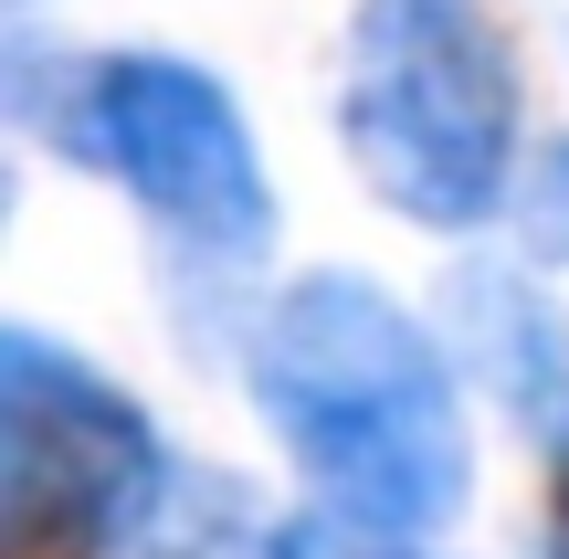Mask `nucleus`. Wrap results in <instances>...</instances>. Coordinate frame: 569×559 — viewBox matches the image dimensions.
<instances>
[{
  "mask_svg": "<svg viewBox=\"0 0 569 559\" xmlns=\"http://www.w3.org/2000/svg\"><path fill=\"white\" fill-rule=\"evenodd\" d=\"M243 391L274 422V443L306 465L317 507L369 528H432L465 518L475 497V433L453 359L422 317L369 274H296L243 349Z\"/></svg>",
  "mask_w": 569,
  "mask_h": 559,
  "instance_id": "nucleus-1",
  "label": "nucleus"
},
{
  "mask_svg": "<svg viewBox=\"0 0 569 559\" xmlns=\"http://www.w3.org/2000/svg\"><path fill=\"white\" fill-rule=\"evenodd\" d=\"M338 138L359 180L422 232H475L517 201L528 96L486 0H359L338 53Z\"/></svg>",
  "mask_w": 569,
  "mask_h": 559,
  "instance_id": "nucleus-2",
  "label": "nucleus"
},
{
  "mask_svg": "<svg viewBox=\"0 0 569 559\" xmlns=\"http://www.w3.org/2000/svg\"><path fill=\"white\" fill-rule=\"evenodd\" d=\"M11 106L63 148V159L106 169L190 264H253L274 243V180L253 148L243 106L222 74L180 53H84L42 74L21 53Z\"/></svg>",
  "mask_w": 569,
  "mask_h": 559,
  "instance_id": "nucleus-3",
  "label": "nucleus"
},
{
  "mask_svg": "<svg viewBox=\"0 0 569 559\" xmlns=\"http://www.w3.org/2000/svg\"><path fill=\"white\" fill-rule=\"evenodd\" d=\"M180 497L159 422L42 328L0 338V549L11 559H106L148 549Z\"/></svg>",
  "mask_w": 569,
  "mask_h": 559,
  "instance_id": "nucleus-4",
  "label": "nucleus"
},
{
  "mask_svg": "<svg viewBox=\"0 0 569 559\" xmlns=\"http://www.w3.org/2000/svg\"><path fill=\"white\" fill-rule=\"evenodd\" d=\"M453 328H465V359L496 391V412L569 476V317L528 274H465L453 286Z\"/></svg>",
  "mask_w": 569,
  "mask_h": 559,
  "instance_id": "nucleus-5",
  "label": "nucleus"
},
{
  "mask_svg": "<svg viewBox=\"0 0 569 559\" xmlns=\"http://www.w3.org/2000/svg\"><path fill=\"white\" fill-rule=\"evenodd\" d=\"M264 559H443V549L401 539V528H369V518H338V507H296V518H274Z\"/></svg>",
  "mask_w": 569,
  "mask_h": 559,
  "instance_id": "nucleus-6",
  "label": "nucleus"
},
{
  "mask_svg": "<svg viewBox=\"0 0 569 559\" xmlns=\"http://www.w3.org/2000/svg\"><path fill=\"white\" fill-rule=\"evenodd\" d=\"M517 232H528L538 264H569V138H549L528 169H517Z\"/></svg>",
  "mask_w": 569,
  "mask_h": 559,
  "instance_id": "nucleus-7",
  "label": "nucleus"
},
{
  "mask_svg": "<svg viewBox=\"0 0 569 559\" xmlns=\"http://www.w3.org/2000/svg\"><path fill=\"white\" fill-rule=\"evenodd\" d=\"M21 11H32V0H21Z\"/></svg>",
  "mask_w": 569,
  "mask_h": 559,
  "instance_id": "nucleus-8",
  "label": "nucleus"
}]
</instances>
